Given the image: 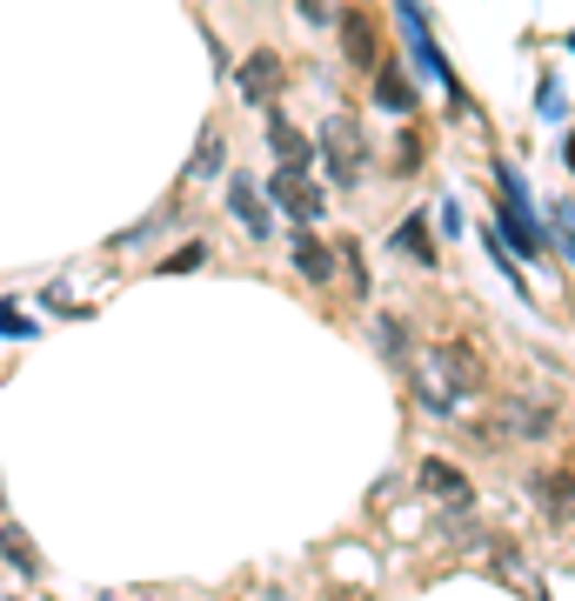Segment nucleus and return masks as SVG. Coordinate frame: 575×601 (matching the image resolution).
Wrapping results in <instances>:
<instances>
[{
    "mask_svg": "<svg viewBox=\"0 0 575 601\" xmlns=\"http://www.w3.org/2000/svg\"><path fill=\"white\" fill-rule=\"evenodd\" d=\"M462 394H482V361L462 348V341H442V348L422 361V401L429 408H455Z\"/></svg>",
    "mask_w": 575,
    "mask_h": 601,
    "instance_id": "1",
    "label": "nucleus"
},
{
    "mask_svg": "<svg viewBox=\"0 0 575 601\" xmlns=\"http://www.w3.org/2000/svg\"><path fill=\"white\" fill-rule=\"evenodd\" d=\"M496 194H502V214H496V227H488V234H496L509 254H542V221H535V208H529V188H522V175H516V167H496Z\"/></svg>",
    "mask_w": 575,
    "mask_h": 601,
    "instance_id": "2",
    "label": "nucleus"
},
{
    "mask_svg": "<svg viewBox=\"0 0 575 601\" xmlns=\"http://www.w3.org/2000/svg\"><path fill=\"white\" fill-rule=\"evenodd\" d=\"M321 160H328V181H335V188H355V181H362L368 141H362V127H355L349 114H335V121L321 127Z\"/></svg>",
    "mask_w": 575,
    "mask_h": 601,
    "instance_id": "3",
    "label": "nucleus"
},
{
    "mask_svg": "<svg viewBox=\"0 0 575 601\" xmlns=\"http://www.w3.org/2000/svg\"><path fill=\"white\" fill-rule=\"evenodd\" d=\"M401 8V34H408V54H416V67L429 74V80H442V94H455V74H449V60L435 54V41H429V14H422V0H395Z\"/></svg>",
    "mask_w": 575,
    "mask_h": 601,
    "instance_id": "4",
    "label": "nucleus"
},
{
    "mask_svg": "<svg viewBox=\"0 0 575 601\" xmlns=\"http://www.w3.org/2000/svg\"><path fill=\"white\" fill-rule=\"evenodd\" d=\"M268 194H275V201H281L301 227H308V221H321V208H328V194L308 181V167H281V175L268 181Z\"/></svg>",
    "mask_w": 575,
    "mask_h": 601,
    "instance_id": "5",
    "label": "nucleus"
},
{
    "mask_svg": "<svg viewBox=\"0 0 575 601\" xmlns=\"http://www.w3.org/2000/svg\"><path fill=\"white\" fill-rule=\"evenodd\" d=\"M422 488H429V494H442V508H449V514H468V508H475L468 475H462V468H449V461H422Z\"/></svg>",
    "mask_w": 575,
    "mask_h": 601,
    "instance_id": "6",
    "label": "nucleus"
},
{
    "mask_svg": "<svg viewBox=\"0 0 575 601\" xmlns=\"http://www.w3.org/2000/svg\"><path fill=\"white\" fill-rule=\"evenodd\" d=\"M228 208H234V221L248 227V241H275V221H268V208H262V194L248 188V181H228Z\"/></svg>",
    "mask_w": 575,
    "mask_h": 601,
    "instance_id": "7",
    "label": "nucleus"
},
{
    "mask_svg": "<svg viewBox=\"0 0 575 601\" xmlns=\"http://www.w3.org/2000/svg\"><path fill=\"white\" fill-rule=\"evenodd\" d=\"M281 80H288L281 54H248V67H241V94H248V101H275Z\"/></svg>",
    "mask_w": 575,
    "mask_h": 601,
    "instance_id": "8",
    "label": "nucleus"
},
{
    "mask_svg": "<svg viewBox=\"0 0 575 601\" xmlns=\"http://www.w3.org/2000/svg\"><path fill=\"white\" fill-rule=\"evenodd\" d=\"M335 27H342V54L355 67H375V21L362 8H349V14H335Z\"/></svg>",
    "mask_w": 575,
    "mask_h": 601,
    "instance_id": "9",
    "label": "nucleus"
},
{
    "mask_svg": "<svg viewBox=\"0 0 575 601\" xmlns=\"http://www.w3.org/2000/svg\"><path fill=\"white\" fill-rule=\"evenodd\" d=\"M288 241H295V268H301L314 288H321V281H335V247H321L314 234H288Z\"/></svg>",
    "mask_w": 575,
    "mask_h": 601,
    "instance_id": "10",
    "label": "nucleus"
},
{
    "mask_svg": "<svg viewBox=\"0 0 575 601\" xmlns=\"http://www.w3.org/2000/svg\"><path fill=\"white\" fill-rule=\"evenodd\" d=\"M375 101H382V108H395V114L416 108V88L401 80V67H382V60H375Z\"/></svg>",
    "mask_w": 575,
    "mask_h": 601,
    "instance_id": "11",
    "label": "nucleus"
},
{
    "mask_svg": "<svg viewBox=\"0 0 575 601\" xmlns=\"http://www.w3.org/2000/svg\"><path fill=\"white\" fill-rule=\"evenodd\" d=\"M395 247L408 254V261H422V268H429V261H435V241H429V214H408V221H401V234H395Z\"/></svg>",
    "mask_w": 575,
    "mask_h": 601,
    "instance_id": "12",
    "label": "nucleus"
},
{
    "mask_svg": "<svg viewBox=\"0 0 575 601\" xmlns=\"http://www.w3.org/2000/svg\"><path fill=\"white\" fill-rule=\"evenodd\" d=\"M502 421L516 427V435H529V442H542L549 427H555V408H529V401H509L502 408Z\"/></svg>",
    "mask_w": 575,
    "mask_h": 601,
    "instance_id": "13",
    "label": "nucleus"
},
{
    "mask_svg": "<svg viewBox=\"0 0 575 601\" xmlns=\"http://www.w3.org/2000/svg\"><path fill=\"white\" fill-rule=\"evenodd\" d=\"M0 555H8V568H21V575H41L34 542H27V528H14V522H0Z\"/></svg>",
    "mask_w": 575,
    "mask_h": 601,
    "instance_id": "14",
    "label": "nucleus"
},
{
    "mask_svg": "<svg viewBox=\"0 0 575 601\" xmlns=\"http://www.w3.org/2000/svg\"><path fill=\"white\" fill-rule=\"evenodd\" d=\"M268 147H275V160H281V167H301V160H308V141H301V127H288L281 114L268 121Z\"/></svg>",
    "mask_w": 575,
    "mask_h": 601,
    "instance_id": "15",
    "label": "nucleus"
},
{
    "mask_svg": "<svg viewBox=\"0 0 575 601\" xmlns=\"http://www.w3.org/2000/svg\"><path fill=\"white\" fill-rule=\"evenodd\" d=\"M375 348H382L388 361H408V327H401V321H375Z\"/></svg>",
    "mask_w": 575,
    "mask_h": 601,
    "instance_id": "16",
    "label": "nucleus"
},
{
    "mask_svg": "<svg viewBox=\"0 0 575 601\" xmlns=\"http://www.w3.org/2000/svg\"><path fill=\"white\" fill-rule=\"evenodd\" d=\"M214 167H221V134H208V141H201V154H195V175H201V181L214 175Z\"/></svg>",
    "mask_w": 575,
    "mask_h": 601,
    "instance_id": "17",
    "label": "nucleus"
},
{
    "mask_svg": "<svg viewBox=\"0 0 575 601\" xmlns=\"http://www.w3.org/2000/svg\"><path fill=\"white\" fill-rule=\"evenodd\" d=\"M295 8L308 14V27H328V21H335V8H328V0H295Z\"/></svg>",
    "mask_w": 575,
    "mask_h": 601,
    "instance_id": "18",
    "label": "nucleus"
},
{
    "mask_svg": "<svg viewBox=\"0 0 575 601\" xmlns=\"http://www.w3.org/2000/svg\"><path fill=\"white\" fill-rule=\"evenodd\" d=\"M108 601H121V594H108Z\"/></svg>",
    "mask_w": 575,
    "mask_h": 601,
    "instance_id": "19",
    "label": "nucleus"
}]
</instances>
